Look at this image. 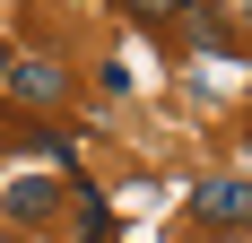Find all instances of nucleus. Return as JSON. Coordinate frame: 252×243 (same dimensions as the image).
Listing matches in <instances>:
<instances>
[{
    "label": "nucleus",
    "mask_w": 252,
    "mask_h": 243,
    "mask_svg": "<svg viewBox=\"0 0 252 243\" xmlns=\"http://www.w3.org/2000/svg\"><path fill=\"white\" fill-rule=\"evenodd\" d=\"M191 209H200L209 226H252V182L244 174H209L200 191H191Z\"/></svg>",
    "instance_id": "2"
},
{
    "label": "nucleus",
    "mask_w": 252,
    "mask_h": 243,
    "mask_svg": "<svg viewBox=\"0 0 252 243\" xmlns=\"http://www.w3.org/2000/svg\"><path fill=\"white\" fill-rule=\"evenodd\" d=\"M244 9H252V0H244Z\"/></svg>",
    "instance_id": "6"
},
{
    "label": "nucleus",
    "mask_w": 252,
    "mask_h": 243,
    "mask_svg": "<svg viewBox=\"0 0 252 243\" xmlns=\"http://www.w3.org/2000/svg\"><path fill=\"white\" fill-rule=\"evenodd\" d=\"M9 61H18V52H9V44H0V87H9Z\"/></svg>",
    "instance_id": "5"
},
{
    "label": "nucleus",
    "mask_w": 252,
    "mask_h": 243,
    "mask_svg": "<svg viewBox=\"0 0 252 243\" xmlns=\"http://www.w3.org/2000/svg\"><path fill=\"white\" fill-rule=\"evenodd\" d=\"M9 96L18 104H61L70 96V70L61 61H9Z\"/></svg>",
    "instance_id": "3"
},
{
    "label": "nucleus",
    "mask_w": 252,
    "mask_h": 243,
    "mask_svg": "<svg viewBox=\"0 0 252 243\" xmlns=\"http://www.w3.org/2000/svg\"><path fill=\"white\" fill-rule=\"evenodd\" d=\"M122 9H130L139 26H174V9H183V0H122Z\"/></svg>",
    "instance_id": "4"
},
{
    "label": "nucleus",
    "mask_w": 252,
    "mask_h": 243,
    "mask_svg": "<svg viewBox=\"0 0 252 243\" xmlns=\"http://www.w3.org/2000/svg\"><path fill=\"white\" fill-rule=\"evenodd\" d=\"M52 209H61V182H44V174H9L0 182V217L18 226V235H35Z\"/></svg>",
    "instance_id": "1"
}]
</instances>
